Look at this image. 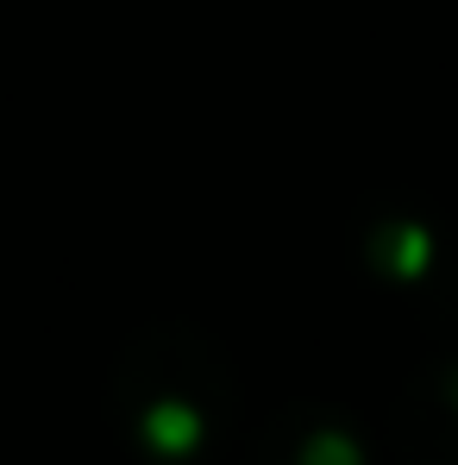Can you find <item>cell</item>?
<instances>
[{
	"mask_svg": "<svg viewBox=\"0 0 458 465\" xmlns=\"http://www.w3.org/2000/svg\"><path fill=\"white\" fill-rule=\"evenodd\" d=\"M107 396H113V421L139 453L189 465L232 428L239 378H232V359L201 327L151 321L120 346Z\"/></svg>",
	"mask_w": 458,
	"mask_h": 465,
	"instance_id": "cell-1",
	"label": "cell"
},
{
	"mask_svg": "<svg viewBox=\"0 0 458 465\" xmlns=\"http://www.w3.org/2000/svg\"><path fill=\"white\" fill-rule=\"evenodd\" d=\"M395 434L408 465H458V352L408 378L395 402Z\"/></svg>",
	"mask_w": 458,
	"mask_h": 465,
	"instance_id": "cell-2",
	"label": "cell"
},
{
	"mask_svg": "<svg viewBox=\"0 0 458 465\" xmlns=\"http://www.w3.org/2000/svg\"><path fill=\"white\" fill-rule=\"evenodd\" d=\"M251 465H371V460H365V434L339 409H326V402H289V409L270 415Z\"/></svg>",
	"mask_w": 458,
	"mask_h": 465,
	"instance_id": "cell-3",
	"label": "cell"
},
{
	"mask_svg": "<svg viewBox=\"0 0 458 465\" xmlns=\"http://www.w3.org/2000/svg\"><path fill=\"white\" fill-rule=\"evenodd\" d=\"M365 258H371V271L389 277V283H434V277L453 271V252H446L440 227L427 214H414V208L377 214L371 232H365Z\"/></svg>",
	"mask_w": 458,
	"mask_h": 465,
	"instance_id": "cell-4",
	"label": "cell"
}]
</instances>
